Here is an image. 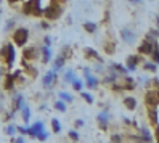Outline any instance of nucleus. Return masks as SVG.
<instances>
[{
	"instance_id": "f257e3e1",
	"label": "nucleus",
	"mask_w": 159,
	"mask_h": 143,
	"mask_svg": "<svg viewBox=\"0 0 159 143\" xmlns=\"http://www.w3.org/2000/svg\"><path fill=\"white\" fill-rule=\"evenodd\" d=\"M0 58H2L7 64V68H13L15 60H16V48H15V44L8 42L5 44L2 48H0Z\"/></svg>"
},
{
	"instance_id": "f03ea898",
	"label": "nucleus",
	"mask_w": 159,
	"mask_h": 143,
	"mask_svg": "<svg viewBox=\"0 0 159 143\" xmlns=\"http://www.w3.org/2000/svg\"><path fill=\"white\" fill-rule=\"evenodd\" d=\"M42 0H27L23 5V13L27 16H42Z\"/></svg>"
},
{
	"instance_id": "7ed1b4c3",
	"label": "nucleus",
	"mask_w": 159,
	"mask_h": 143,
	"mask_svg": "<svg viewBox=\"0 0 159 143\" xmlns=\"http://www.w3.org/2000/svg\"><path fill=\"white\" fill-rule=\"evenodd\" d=\"M84 72V87H87V90H97L100 85V79L97 74H93V71L90 68H82Z\"/></svg>"
},
{
	"instance_id": "20e7f679",
	"label": "nucleus",
	"mask_w": 159,
	"mask_h": 143,
	"mask_svg": "<svg viewBox=\"0 0 159 143\" xmlns=\"http://www.w3.org/2000/svg\"><path fill=\"white\" fill-rule=\"evenodd\" d=\"M61 13H63V7H61L60 3L52 2L48 7H45V8H43L42 16L45 18L47 21H55V20H58V18L61 16Z\"/></svg>"
},
{
	"instance_id": "39448f33",
	"label": "nucleus",
	"mask_w": 159,
	"mask_h": 143,
	"mask_svg": "<svg viewBox=\"0 0 159 143\" xmlns=\"http://www.w3.org/2000/svg\"><path fill=\"white\" fill-rule=\"evenodd\" d=\"M11 39H13L15 45L24 47L27 42H29V29H27V27H16V29L13 31Z\"/></svg>"
},
{
	"instance_id": "423d86ee",
	"label": "nucleus",
	"mask_w": 159,
	"mask_h": 143,
	"mask_svg": "<svg viewBox=\"0 0 159 143\" xmlns=\"http://www.w3.org/2000/svg\"><path fill=\"white\" fill-rule=\"evenodd\" d=\"M119 35H120V39H122V42L127 44V45H135V42L138 39L137 32L132 29V27H122L120 32H119Z\"/></svg>"
},
{
	"instance_id": "0eeeda50",
	"label": "nucleus",
	"mask_w": 159,
	"mask_h": 143,
	"mask_svg": "<svg viewBox=\"0 0 159 143\" xmlns=\"http://www.w3.org/2000/svg\"><path fill=\"white\" fill-rule=\"evenodd\" d=\"M97 122H98V127H100L103 132L108 130L109 122H111V113H109L108 108H105L103 111H100V113L97 114Z\"/></svg>"
},
{
	"instance_id": "6e6552de",
	"label": "nucleus",
	"mask_w": 159,
	"mask_h": 143,
	"mask_svg": "<svg viewBox=\"0 0 159 143\" xmlns=\"http://www.w3.org/2000/svg\"><path fill=\"white\" fill-rule=\"evenodd\" d=\"M58 82V72H55L53 69H50V71H47L45 74H43V77H42V85H43V89H52V87H55V84Z\"/></svg>"
},
{
	"instance_id": "1a4fd4ad",
	"label": "nucleus",
	"mask_w": 159,
	"mask_h": 143,
	"mask_svg": "<svg viewBox=\"0 0 159 143\" xmlns=\"http://www.w3.org/2000/svg\"><path fill=\"white\" fill-rule=\"evenodd\" d=\"M39 55H40V50L37 48L35 45H31V47L24 45V48H23V60L31 63V61H35L37 58H39Z\"/></svg>"
},
{
	"instance_id": "9d476101",
	"label": "nucleus",
	"mask_w": 159,
	"mask_h": 143,
	"mask_svg": "<svg viewBox=\"0 0 159 143\" xmlns=\"http://www.w3.org/2000/svg\"><path fill=\"white\" fill-rule=\"evenodd\" d=\"M146 106H159V89H151L145 93Z\"/></svg>"
},
{
	"instance_id": "9b49d317",
	"label": "nucleus",
	"mask_w": 159,
	"mask_h": 143,
	"mask_svg": "<svg viewBox=\"0 0 159 143\" xmlns=\"http://www.w3.org/2000/svg\"><path fill=\"white\" fill-rule=\"evenodd\" d=\"M43 129H45V124H43L42 121H35L32 126L27 127V135H29L31 138H35Z\"/></svg>"
},
{
	"instance_id": "f8f14e48",
	"label": "nucleus",
	"mask_w": 159,
	"mask_h": 143,
	"mask_svg": "<svg viewBox=\"0 0 159 143\" xmlns=\"http://www.w3.org/2000/svg\"><path fill=\"white\" fill-rule=\"evenodd\" d=\"M138 63H140V55H129L125 60V68L130 72H135L138 69Z\"/></svg>"
},
{
	"instance_id": "ddd939ff",
	"label": "nucleus",
	"mask_w": 159,
	"mask_h": 143,
	"mask_svg": "<svg viewBox=\"0 0 159 143\" xmlns=\"http://www.w3.org/2000/svg\"><path fill=\"white\" fill-rule=\"evenodd\" d=\"M26 103V100H24V95L23 93H15L13 95V98H11V109L15 111V113H18L21 109V106Z\"/></svg>"
},
{
	"instance_id": "4468645a",
	"label": "nucleus",
	"mask_w": 159,
	"mask_h": 143,
	"mask_svg": "<svg viewBox=\"0 0 159 143\" xmlns=\"http://www.w3.org/2000/svg\"><path fill=\"white\" fill-rule=\"evenodd\" d=\"M84 56H85L87 60H95V61H100V63H105V60L100 56V53L95 48H92V47H85V48H84Z\"/></svg>"
},
{
	"instance_id": "2eb2a0df",
	"label": "nucleus",
	"mask_w": 159,
	"mask_h": 143,
	"mask_svg": "<svg viewBox=\"0 0 159 143\" xmlns=\"http://www.w3.org/2000/svg\"><path fill=\"white\" fill-rule=\"evenodd\" d=\"M15 85H16V79H15V76L13 74H5L3 76V90L7 92H13L15 90Z\"/></svg>"
},
{
	"instance_id": "dca6fc26",
	"label": "nucleus",
	"mask_w": 159,
	"mask_h": 143,
	"mask_svg": "<svg viewBox=\"0 0 159 143\" xmlns=\"http://www.w3.org/2000/svg\"><path fill=\"white\" fill-rule=\"evenodd\" d=\"M154 42H157V40H154ZM154 42L148 40V39H143L142 45L138 47V53H140V55H151L153 47H154Z\"/></svg>"
},
{
	"instance_id": "f3484780",
	"label": "nucleus",
	"mask_w": 159,
	"mask_h": 143,
	"mask_svg": "<svg viewBox=\"0 0 159 143\" xmlns=\"http://www.w3.org/2000/svg\"><path fill=\"white\" fill-rule=\"evenodd\" d=\"M40 50V58H42V63L43 64H48L52 60H53V52H52V47H47V45H43L42 48H39Z\"/></svg>"
},
{
	"instance_id": "a211bd4d",
	"label": "nucleus",
	"mask_w": 159,
	"mask_h": 143,
	"mask_svg": "<svg viewBox=\"0 0 159 143\" xmlns=\"http://www.w3.org/2000/svg\"><path fill=\"white\" fill-rule=\"evenodd\" d=\"M138 135L142 137V140H143V141H146V143H149V141H154V135H153V132L149 130L146 126L140 127V130H138Z\"/></svg>"
},
{
	"instance_id": "6ab92c4d",
	"label": "nucleus",
	"mask_w": 159,
	"mask_h": 143,
	"mask_svg": "<svg viewBox=\"0 0 159 143\" xmlns=\"http://www.w3.org/2000/svg\"><path fill=\"white\" fill-rule=\"evenodd\" d=\"M148 121L151 122V126H156V124H159L157 106H148Z\"/></svg>"
},
{
	"instance_id": "aec40b11",
	"label": "nucleus",
	"mask_w": 159,
	"mask_h": 143,
	"mask_svg": "<svg viewBox=\"0 0 159 143\" xmlns=\"http://www.w3.org/2000/svg\"><path fill=\"white\" fill-rule=\"evenodd\" d=\"M53 61V71L55 72H60V71H63V68H64V64H66V58L64 56H61V55H58L55 60H52Z\"/></svg>"
},
{
	"instance_id": "412c9836",
	"label": "nucleus",
	"mask_w": 159,
	"mask_h": 143,
	"mask_svg": "<svg viewBox=\"0 0 159 143\" xmlns=\"http://www.w3.org/2000/svg\"><path fill=\"white\" fill-rule=\"evenodd\" d=\"M124 106L129 109V111H135L137 106H138V101L135 97H130V95H127V97H124Z\"/></svg>"
},
{
	"instance_id": "4be33fe9",
	"label": "nucleus",
	"mask_w": 159,
	"mask_h": 143,
	"mask_svg": "<svg viewBox=\"0 0 159 143\" xmlns=\"http://www.w3.org/2000/svg\"><path fill=\"white\" fill-rule=\"evenodd\" d=\"M20 114H21V119H23V122H29L31 121V116H32V111H31V108H29V104H23L21 106V109H20Z\"/></svg>"
},
{
	"instance_id": "5701e85b",
	"label": "nucleus",
	"mask_w": 159,
	"mask_h": 143,
	"mask_svg": "<svg viewBox=\"0 0 159 143\" xmlns=\"http://www.w3.org/2000/svg\"><path fill=\"white\" fill-rule=\"evenodd\" d=\"M109 68H113L119 76H127V74L130 72V71L125 68V66H124V64H120V63H111V64H109Z\"/></svg>"
},
{
	"instance_id": "b1692460",
	"label": "nucleus",
	"mask_w": 159,
	"mask_h": 143,
	"mask_svg": "<svg viewBox=\"0 0 159 143\" xmlns=\"http://www.w3.org/2000/svg\"><path fill=\"white\" fill-rule=\"evenodd\" d=\"M82 27H84V31H85L87 34H95L98 31V24L95 21H85Z\"/></svg>"
},
{
	"instance_id": "393cba45",
	"label": "nucleus",
	"mask_w": 159,
	"mask_h": 143,
	"mask_svg": "<svg viewBox=\"0 0 159 143\" xmlns=\"http://www.w3.org/2000/svg\"><path fill=\"white\" fill-rule=\"evenodd\" d=\"M103 48H105V53L113 55V53L116 52V44H114V40H113V39L105 40V42H103Z\"/></svg>"
},
{
	"instance_id": "a878e982",
	"label": "nucleus",
	"mask_w": 159,
	"mask_h": 143,
	"mask_svg": "<svg viewBox=\"0 0 159 143\" xmlns=\"http://www.w3.org/2000/svg\"><path fill=\"white\" fill-rule=\"evenodd\" d=\"M74 79H76V71L74 69H66L63 72V82L64 84H71Z\"/></svg>"
},
{
	"instance_id": "bb28decb",
	"label": "nucleus",
	"mask_w": 159,
	"mask_h": 143,
	"mask_svg": "<svg viewBox=\"0 0 159 143\" xmlns=\"http://www.w3.org/2000/svg\"><path fill=\"white\" fill-rule=\"evenodd\" d=\"M58 98H60V100H63V101H66V103L69 104V103H72V101H74V95H72V93H69V92L61 90V92H58Z\"/></svg>"
},
{
	"instance_id": "cd10ccee",
	"label": "nucleus",
	"mask_w": 159,
	"mask_h": 143,
	"mask_svg": "<svg viewBox=\"0 0 159 143\" xmlns=\"http://www.w3.org/2000/svg\"><path fill=\"white\" fill-rule=\"evenodd\" d=\"M66 104H68L66 101H63V100L58 98L57 101L53 103V108L57 109V111H60V113H66V111H68V106H66Z\"/></svg>"
},
{
	"instance_id": "c85d7f7f",
	"label": "nucleus",
	"mask_w": 159,
	"mask_h": 143,
	"mask_svg": "<svg viewBox=\"0 0 159 143\" xmlns=\"http://www.w3.org/2000/svg\"><path fill=\"white\" fill-rule=\"evenodd\" d=\"M143 69L146 71V72H156L157 71V64L151 60V61H145L143 63Z\"/></svg>"
},
{
	"instance_id": "c756f323",
	"label": "nucleus",
	"mask_w": 159,
	"mask_h": 143,
	"mask_svg": "<svg viewBox=\"0 0 159 143\" xmlns=\"http://www.w3.org/2000/svg\"><path fill=\"white\" fill-rule=\"evenodd\" d=\"M71 85H72L74 92H80V90H84V79L76 77V79H74V81L71 82Z\"/></svg>"
},
{
	"instance_id": "7c9ffc66",
	"label": "nucleus",
	"mask_w": 159,
	"mask_h": 143,
	"mask_svg": "<svg viewBox=\"0 0 159 143\" xmlns=\"http://www.w3.org/2000/svg\"><path fill=\"white\" fill-rule=\"evenodd\" d=\"M149 56H151V60L159 66V44L157 42H154V47H153V52H151V55H149Z\"/></svg>"
},
{
	"instance_id": "2f4dec72",
	"label": "nucleus",
	"mask_w": 159,
	"mask_h": 143,
	"mask_svg": "<svg viewBox=\"0 0 159 143\" xmlns=\"http://www.w3.org/2000/svg\"><path fill=\"white\" fill-rule=\"evenodd\" d=\"M50 124H52V130H53V133H60V132H61V122H60V119L52 118Z\"/></svg>"
},
{
	"instance_id": "473e14b6",
	"label": "nucleus",
	"mask_w": 159,
	"mask_h": 143,
	"mask_svg": "<svg viewBox=\"0 0 159 143\" xmlns=\"http://www.w3.org/2000/svg\"><path fill=\"white\" fill-rule=\"evenodd\" d=\"M60 55L64 56L66 60H69V58H71V55H72V48H71L69 45H63V47H61V50H60Z\"/></svg>"
},
{
	"instance_id": "72a5a7b5",
	"label": "nucleus",
	"mask_w": 159,
	"mask_h": 143,
	"mask_svg": "<svg viewBox=\"0 0 159 143\" xmlns=\"http://www.w3.org/2000/svg\"><path fill=\"white\" fill-rule=\"evenodd\" d=\"M79 93H80L82 100H85V101H87L89 104H92L93 101H95V100H93V97H92V93H89V92H85V90H80Z\"/></svg>"
},
{
	"instance_id": "f704fd0d",
	"label": "nucleus",
	"mask_w": 159,
	"mask_h": 143,
	"mask_svg": "<svg viewBox=\"0 0 159 143\" xmlns=\"http://www.w3.org/2000/svg\"><path fill=\"white\" fill-rule=\"evenodd\" d=\"M5 133H7V135H10V137H13L16 133V126H15V124H8V126L5 127Z\"/></svg>"
},
{
	"instance_id": "c9c22d12",
	"label": "nucleus",
	"mask_w": 159,
	"mask_h": 143,
	"mask_svg": "<svg viewBox=\"0 0 159 143\" xmlns=\"http://www.w3.org/2000/svg\"><path fill=\"white\" fill-rule=\"evenodd\" d=\"M68 137H69L71 140H74V141H77V140L80 138V135H79V132H77V129H71V130L68 132Z\"/></svg>"
},
{
	"instance_id": "e433bc0d",
	"label": "nucleus",
	"mask_w": 159,
	"mask_h": 143,
	"mask_svg": "<svg viewBox=\"0 0 159 143\" xmlns=\"http://www.w3.org/2000/svg\"><path fill=\"white\" fill-rule=\"evenodd\" d=\"M48 137H50V132H47L45 129L39 133V135L35 137V140H40V141H45V140H48Z\"/></svg>"
},
{
	"instance_id": "4c0bfd02",
	"label": "nucleus",
	"mask_w": 159,
	"mask_h": 143,
	"mask_svg": "<svg viewBox=\"0 0 159 143\" xmlns=\"http://www.w3.org/2000/svg\"><path fill=\"white\" fill-rule=\"evenodd\" d=\"M15 24H16V21L13 20V18L7 20V23H5V31H11V29H15Z\"/></svg>"
},
{
	"instance_id": "58836bf2",
	"label": "nucleus",
	"mask_w": 159,
	"mask_h": 143,
	"mask_svg": "<svg viewBox=\"0 0 159 143\" xmlns=\"http://www.w3.org/2000/svg\"><path fill=\"white\" fill-rule=\"evenodd\" d=\"M109 140H111V141H124L125 137H124V135H120V133H113Z\"/></svg>"
},
{
	"instance_id": "ea45409f",
	"label": "nucleus",
	"mask_w": 159,
	"mask_h": 143,
	"mask_svg": "<svg viewBox=\"0 0 159 143\" xmlns=\"http://www.w3.org/2000/svg\"><path fill=\"white\" fill-rule=\"evenodd\" d=\"M16 132H20L21 135H27V127L26 126H16Z\"/></svg>"
},
{
	"instance_id": "a19ab883",
	"label": "nucleus",
	"mask_w": 159,
	"mask_h": 143,
	"mask_svg": "<svg viewBox=\"0 0 159 143\" xmlns=\"http://www.w3.org/2000/svg\"><path fill=\"white\" fill-rule=\"evenodd\" d=\"M153 135H154V141L159 143V124H156L154 126V132H153Z\"/></svg>"
},
{
	"instance_id": "79ce46f5",
	"label": "nucleus",
	"mask_w": 159,
	"mask_h": 143,
	"mask_svg": "<svg viewBox=\"0 0 159 143\" xmlns=\"http://www.w3.org/2000/svg\"><path fill=\"white\" fill-rule=\"evenodd\" d=\"M43 45L52 47V37H50V35H45V37H43Z\"/></svg>"
},
{
	"instance_id": "37998d69",
	"label": "nucleus",
	"mask_w": 159,
	"mask_h": 143,
	"mask_svg": "<svg viewBox=\"0 0 159 143\" xmlns=\"http://www.w3.org/2000/svg\"><path fill=\"white\" fill-rule=\"evenodd\" d=\"M127 2H129L130 5H143L145 0H127Z\"/></svg>"
},
{
	"instance_id": "c03bdc74",
	"label": "nucleus",
	"mask_w": 159,
	"mask_h": 143,
	"mask_svg": "<svg viewBox=\"0 0 159 143\" xmlns=\"http://www.w3.org/2000/svg\"><path fill=\"white\" fill-rule=\"evenodd\" d=\"M84 124H85V122H84L82 119H76V122H74V126H76V129H80V127H84Z\"/></svg>"
},
{
	"instance_id": "a18cd8bd",
	"label": "nucleus",
	"mask_w": 159,
	"mask_h": 143,
	"mask_svg": "<svg viewBox=\"0 0 159 143\" xmlns=\"http://www.w3.org/2000/svg\"><path fill=\"white\" fill-rule=\"evenodd\" d=\"M40 27H42V29H50V21H47V20L42 21L40 23Z\"/></svg>"
},
{
	"instance_id": "49530a36",
	"label": "nucleus",
	"mask_w": 159,
	"mask_h": 143,
	"mask_svg": "<svg viewBox=\"0 0 159 143\" xmlns=\"http://www.w3.org/2000/svg\"><path fill=\"white\" fill-rule=\"evenodd\" d=\"M151 85L154 89H159V77H154V79H151Z\"/></svg>"
},
{
	"instance_id": "de8ad7c7",
	"label": "nucleus",
	"mask_w": 159,
	"mask_h": 143,
	"mask_svg": "<svg viewBox=\"0 0 159 143\" xmlns=\"http://www.w3.org/2000/svg\"><path fill=\"white\" fill-rule=\"evenodd\" d=\"M11 140H13V141H16V143H24V140H26V138H24V135H21V137H16V138H11Z\"/></svg>"
},
{
	"instance_id": "09e8293b",
	"label": "nucleus",
	"mask_w": 159,
	"mask_h": 143,
	"mask_svg": "<svg viewBox=\"0 0 159 143\" xmlns=\"http://www.w3.org/2000/svg\"><path fill=\"white\" fill-rule=\"evenodd\" d=\"M10 5H18V3H21V2H24V0H7Z\"/></svg>"
},
{
	"instance_id": "8fccbe9b",
	"label": "nucleus",
	"mask_w": 159,
	"mask_h": 143,
	"mask_svg": "<svg viewBox=\"0 0 159 143\" xmlns=\"http://www.w3.org/2000/svg\"><path fill=\"white\" fill-rule=\"evenodd\" d=\"M124 124H125V126H132V121H130V118H124Z\"/></svg>"
},
{
	"instance_id": "3c124183",
	"label": "nucleus",
	"mask_w": 159,
	"mask_h": 143,
	"mask_svg": "<svg viewBox=\"0 0 159 143\" xmlns=\"http://www.w3.org/2000/svg\"><path fill=\"white\" fill-rule=\"evenodd\" d=\"M3 76H5V72H3V69H2V68H0V79H2Z\"/></svg>"
},
{
	"instance_id": "603ef678",
	"label": "nucleus",
	"mask_w": 159,
	"mask_h": 143,
	"mask_svg": "<svg viewBox=\"0 0 159 143\" xmlns=\"http://www.w3.org/2000/svg\"><path fill=\"white\" fill-rule=\"evenodd\" d=\"M0 16H2V10H0Z\"/></svg>"
},
{
	"instance_id": "864d4df0",
	"label": "nucleus",
	"mask_w": 159,
	"mask_h": 143,
	"mask_svg": "<svg viewBox=\"0 0 159 143\" xmlns=\"http://www.w3.org/2000/svg\"><path fill=\"white\" fill-rule=\"evenodd\" d=\"M2 2H3V0H0V3H2Z\"/></svg>"
},
{
	"instance_id": "5fc2aeb1",
	"label": "nucleus",
	"mask_w": 159,
	"mask_h": 143,
	"mask_svg": "<svg viewBox=\"0 0 159 143\" xmlns=\"http://www.w3.org/2000/svg\"><path fill=\"white\" fill-rule=\"evenodd\" d=\"M157 16H159V15H157Z\"/></svg>"
}]
</instances>
